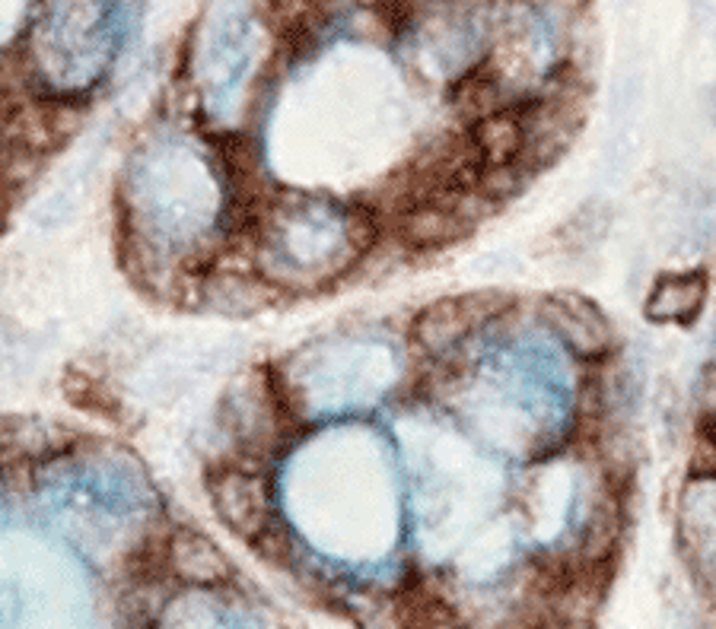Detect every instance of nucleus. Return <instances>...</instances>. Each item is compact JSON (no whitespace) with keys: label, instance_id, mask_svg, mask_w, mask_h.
<instances>
[{"label":"nucleus","instance_id":"2","mask_svg":"<svg viewBox=\"0 0 716 629\" xmlns=\"http://www.w3.org/2000/svg\"><path fill=\"white\" fill-rule=\"evenodd\" d=\"M707 290H710V283L697 271L656 280V286L646 296V318L656 325H688L707 303Z\"/></svg>","mask_w":716,"mask_h":629},{"label":"nucleus","instance_id":"6","mask_svg":"<svg viewBox=\"0 0 716 629\" xmlns=\"http://www.w3.org/2000/svg\"><path fill=\"white\" fill-rule=\"evenodd\" d=\"M707 112H710V121L716 124V87H710V93H707Z\"/></svg>","mask_w":716,"mask_h":629},{"label":"nucleus","instance_id":"5","mask_svg":"<svg viewBox=\"0 0 716 629\" xmlns=\"http://www.w3.org/2000/svg\"><path fill=\"white\" fill-rule=\"evenodd\" d=\"M688 470L694 480H716V414H700L694 426Z\"/></svg>","mask_w":716,"mask_h":629},{"label":"nucleus","instance_id":"3","mask_svg":"<svg viewBox=\"0 0 716 629\" xmlns=\"http://www.w3.org/2000/svg\"><path fill=\"white\" fill-rule=\"evenodd\" d=\"M621 528H624V513L615 489H608L596 506L586 515L583 537H579V569H605L621 544Z\"/></svg>","mask_w":716,"mask_h":629},{"label":"nucleus","instance_id":"4","mask_svg":"<svg viewBox=\"0 0 716 629\" xmlns=\"http://www.w3.org/2000/svg\"><path fill=\"white\" fill-rule=\"evenodd\" d=\"M608 226H612V207L605 201H586L567 223V230H564L567 239L564 242L576 252H589L593 245H598L605 239Z\"/></svg>","mask_w":716,"mask_h":629},{"label":"nucleus","instance_id":"1","mask_svg":"<svg viewBox=\"0 0 716 629\" xmlns=\"http://www.w3.org/2000/svg\"><path fill=\"white\" fill-rule=\"evenodd\" d=\"M538 322L579 359H602L615 349V331L605 312L579 293H548L538 300Z\"/></svg>","mask_w":716,"mask_h":629}]
</instances>
